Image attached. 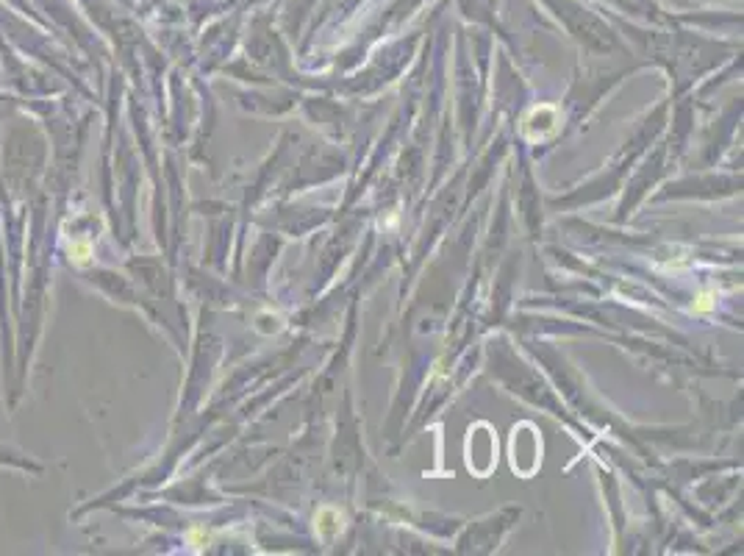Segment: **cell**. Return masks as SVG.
Returning <instances> with one entry per match:
<instances>
[{
	"label": "cell",
	"instance_id": "6da1fadb",
	"mask_svg": "<svg viewBox=\"0 0 744 556\" xmlns=\"http://www.w3.org/2000/svg\"><path fill=\"white\" fill-rule=\"evenodd\" d=\"M342 515L336 512V509H319V515H317V531L322 534V537H333V534H339L342 531Z\"/></svg>",
	"mask_w": 744,
	"mask_h": 556
},
{
	"label": "cell",
	"instance_id": "7a4b0ae2",
	"mask_svg": "<svg viewBox=\"0 0 744 556\" xmlns=\"http://www.w3.org/2000/svg\"><path fill=\"white\" fill-rule=\"evenodd\" d=\"M714 301H717V295H714V292H700V295L694 298V304H691V312H697V315H705V312H711V309H714Z\"/></svg>",
	"mask_w": 744,
	"mask_h": 556
}]
</instances>
